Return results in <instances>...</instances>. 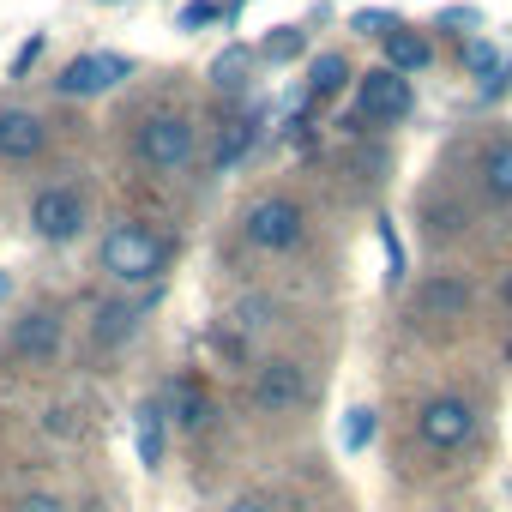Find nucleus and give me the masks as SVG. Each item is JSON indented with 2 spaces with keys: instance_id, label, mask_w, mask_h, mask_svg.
Listing matches in <instances>:
<instances>
[{
  "instance_id": "27",
  "label": "nucleus",
  "mask_w": 512,
  "mask_h": 512,
  "mask_svg": "<svg viewBox=\"0 0 512 512\" xmlns=\"http://www.w3.org/2000/svg\"><path fill=\"white\" fill-rule=\"evenodd\" d=\"M229 512H272L266 500H253V494H241V500H229Z\"/></svg>"
},
{
  "instance_id": "10",
  "label": "nucleus",
  "mask_w": 512,
  "mask_h": 512,
  "mask_svg": "<svg viewBox=\"0 0 512 512\" xmlns=\"http://www.w3.org/2000/svg\"><path fill=\"white\" fill-rule=\"evenodd\" d=\"M49 145V127L31 109H0V157L7 163H31Z\"/></svg>"
},
{
  "instance_id": "2",
  "label": "nucleus",
  "mask_w": 512,
  "mask_h": 512,
  "mask_svg": "<svg viewBox=\"0 0 512 512\" xmlns=\"http://www.w3.org/2000/svg\"><path fill=\"white\" fill-rule=\"evenodd\" d=\"M241 229H247V241H253V247L284 253V247H296V241H302V205H296V199H284V193H266V199H253V205H247Z\"/></svg>"
},
{
  "instance_id": "4",
  "label": "nucleus",
  "mask_w": 512,
  "mask_h": 512,
  "mask_svg": "<svg viewBox=\"0 0 512 512\" xmlns=\"http://www.w3.org/2000/svg\"><path fill=\"white\" fill-rule=\"evenodd\" d=\"M410 79L404 73H392V67H374L368 79H356V115H368V121H404L410 115Z\"/></svg>"
},
{
  "instance_id": "19",
  "label": "nucleus",
  "mask_w": 512,
  "mask_h": 512,
  "mask_svg": "<svg viewBox=\"0 0 512 512\" xmlns=\"http://www.w3.org/2000/svg\"><path fill=\"white\" fill-rule=\"evenodd\" d=\"M253 139H260V121H229V133H223V145H217V169H235Z\"/></svg>"
},
{
  "instance_id": "22",
  "label": "nucleus",
  "mask_w": 512,
  "mask_h": 512,
  "mask_svg": "<svg viewBox=\"0 0 512 512\" xmlns=\"http://www.w3.org/2000/svg\"><path fill=\"white\" fill-rule=\"evenodd\" d=\"M223 19V7L217 0H187L181 7V19H175V31H199V25H217Z\"/></svg>"
},
{
  "instance_id": "14",
  "label": "nucleus",
  "mask_w": 512,
  "mask_h": 512,
  "mask_svg": "<svg viewBox=\"0 0 512 512\" xmlns=\"http://www.w3.org/2000/svg\"><path fill=\"white\" fill-rule=\"evenodd\" d=\"M464 67L482 79V91H500V79H506L500 49H494V43H482V37H476V43H464Z\"/></svg>"
},
{
  "instance_id": "6",
  "label": "nucleus",
  "mask_w": 512,
  "mask_h": 512,
  "mask_svg": "<svg viewBox=\"0 0 512 512\" xmlns=\"http://www.w3.org/2000/svg\"><path fill=\"white\" fill-rule=\"evenodd\" d=\"M31 229H37L43 241H73V235L85 229V199H79V187H43V193L31 199Z\"/></svg>"
},
{
  "instance_id": "20",
  "label": "nucleus",
  "mask_w": 512,
  "mask_h": 512,
  "mask_svg": "<svg viewBox=\"0 0 512 512\" xmlns=\"http://www.w3.org/2000/svg\"><path fill=\"white\" fill-rule=\"evenodd\" d=\"M350 31H362V37H374V43H386V37L398 31V19H392L386 7H362V13L350 19Z\"/></svg>"
},
{
  "instance_id": "12",
  "label": "nucleus",
  "mask_w": 512,
  "mask_h": 512,
  "mask_svg": "<svg viewBox=\"0 0 512 512\" xmlns=\"http://www.w3.org/2000/svg\"><path fill=\"white\" fill-rule=\"evenodd\" d=\"M428 61H434V49H428V37H416V31H404V25H398V31L386 37V67H392V73H404V79H410V73H422Z\"/></svg>"
},
{
  "instance_id": "8",
  "label": "nucleus",
  "mask_w": 512,
  "mask_h": 512,
  "mask_svg": "<svg viewBox=\"0 0 512 512\" xmlns=\"http://www.w3.org/2000/svg\"><path fill=\"white\" fill-rule=\"evenodd\" d=\"M416 428H422V440H428L434 452H452V446H464V440H470L476 410H470L464 398H428V404H422V416H416Z\"/></svg>"
},
{
  "instance_id": "7",
  "label": "nucleus",
  "mask_w": 512,
  "mask_h": 512,
  "mask_svg": "<svg viewBox=\"0 0 512 512\" xmlns=\"http://www.w3.org/2000/svg\"><path fill=\"white\" fill-rule=\"evenodd\" d=\"M314 386H308V368L302 362H290V356H278V362H266L260 374H253V404L260 410H296L302 398H308Z\"/></svg>"
},
{
  "instance_id": "18",
  "label": "nucleus",
  "mask_w": 512,
  "mask_h": 512,
  "mask_svg": "<svg viewBox=\"0 0 512 512\" xmlns=\"http://www.w3.org/2000/svg\"><path fill=\"white\" fill-rule=\"evenodd\" d=\"M133 320H139V308H127V302H109V308H97V344H121L127 332H133Z\"/></svg>"
},
{
  "instance_id": "26",
  "label": "nucleus",
  "mask_w": 512,
  "mask_h": 512,
  "mask_svg": "<svg viewBox=\"0 0 512 512\" xmlns=\"http://www.w3.org/2000/svg\"><path fill=\"white\" fill-rule=\"evenodd\" d=\"M440 25H476V13H470V7H446Z\"/></svg>"
},
{
  "instance_id": "28",
  "label": "nucleus",
  "mask_w": 512,
  "mask_h": 512,
  "mask_svg": "<svg viewBox=\"0 0 512 512\" xmlns=\"http://www.w3.org/2000/svg\"><path fill=\"white\" fill-rule=\"evenodd\" d=\"M7 290H13V278H7V272H0V302H7Z\"/></svg>"
},
{
  "instance_id": "15",
  "label": "nucleus",
  "mask_w": 512,
  "mask_h": 512,
  "mask_svg": "<svg viewBox=\"0 0 512 512\" xmlns=\"http://www.w3.org/2000/svg\"><path fill=\"white\" fill-rule=\"evenodd\" d=\"M163 416H175L181 428H199V422H205V392H199L193 380H175V386H169V404H163Z\"/></svg>"
},
{
  "instance_id": "9",
  "label": "nucleus",
  "mask_w": 512,
  "mask_h": 512,
  "mask_svg": "<svg viewBox=\"0 0 512 512\" xmlns=\"http://www.w3.org/2000/svg\"><path fill=\"white\" fill-rule=\"evenodd\" d=\"M55 350H61V314L55 308H31L13 320V356L19 362L43 368V362H55Z\"/></svg>"
},
{
  "instance_id": "23",
  "label": "nucleus",
  "mask_w": 512,
  "mask_h": 512,
  "mask_svg": "<svg viewBox=\"0 0 512 512\" xmlns=\"http://www.w3.org/2000/svg\"><path fill=\"white\" fill-rule=\"evenodd\" d=\"M241 73H247V49H223L217 55V67H211V79L229 91V85H241Z\"/></svg>"
},
{
  "instance_id": "13",
  "label": "nucleus",
  "mask_w": 512,
  "mask_h": 512,
  "mask_svg": "<svg viewBox=\"0 0 512 512\" xmlns=\"http://www.w3.org/2000/svg\"><path fill=\"white\" fill-rule=\"evenodd\" d=\"M482 187L494 199H512V139H500V145L482 151Z\"/></svg>"
},
{
  "instance_id": "3",
  "label": "nucleus",
  "mask_w": 512,
  "mask_h": 512,
  "mask_svg": "<svg viewBox=\"0 0 512 512\" xmlns=\"http://www.w3.org/2000/svg\"><path fill=\"white\" fill-rule=\"evenodd\" d=\"M133 73V61L127 55H79V61H67L61 73H55V91L61 97H103V91H115L121 79Z\"/></svg>"
},
{
  "instance_id": "29",
  "label": "nucleus",
  "mask_w": 512,
  "mask_h": 512,
  "mask_svg": "<svg viewBox=\"0 0 512 512\" xmlns=\"http://www.w3.org/2000/svg\"><path fill=\"white\" fill-rule=\"evenodd\" d=\"M506 308H512V272H506Z\"/></svg>"
},
{
  "instance_id": "17",
  "label": "nucleus",
  "mask_w": 512,
  "mask_h": 512,
  "mask_svg": "<svg viewBox=\"0 0 512 512\" xmlns=\"http://www.w3.org/2000/svg\"><path fill=\"white\" fill-rule=\"evenodd\" d=\"M163 422H169L163 404H145V410H139V458H145L151 470L163 464Z\"/></svg>"
},
{
  "instance_id": "25",
  "label": "nucleus",
  "mask_w": 512,
  "mask_h": 512,
  "mask_svg": "<svg viewBox=\"0 0 512 512\" xmlns=\"http://www.w3.org/2000/svg\"><path fill=\"white\" fill-rule=\"evenodd\" d=\"M19 512H67V506H61L55 494H25V500H19Z\"/></svg>"
},
{
  "instance_id": "11",
  "label": "nucleus",
  "mask_w": 512,
  "mask_h": 512,
  "mask_svg": "<svg viewBox=\"0 0 512 512\" xmlns=\"http://www.w3.org/2000/svg\"><path fill=\"white\" fill-rule=\"evenodd\" d=\"M464 308H470V290H464V278H428L422 284V296H416V314L422 320H464Z\"/></svg>"
},
{
  "instance_id": "5",
  "label": "nucleus",
  "mask_w": 512,
  "mask_h": 512,
  "mask_svg": "<svg viewBox=\"0 0 512 512\" xmlns=\"http://www.w3.org/2000/svg\"><path fill=\"white\" fill-rule=\"evenodd\" d=\"M139 157L151 169H181L193 157V121L187 115H151L139 127Z\"/></svg>"
},
{
  "instance_id": "1",
  "label": "nucleus",
  "mask_w": 512,
  "mask_h": 512,
  "mask_svg": "<svg viewBox=\"0 0 512 512\" xmlns=\"http://www.w3.org/2000/svg\"><path fill=\"white\" fill-rule=\"evenodd\" d=\"M169 266V241L157 229H139V223H121L103 235V272L121 278V284H151L157 272Z\"/></svg>"
},
{
  "instance_id": "21",
  "label": "nucleus",
  "mask_w": 512,
  "mask_h": 512,
  "mask_svg": "<svg viewBox=\"0 0 512 512\" xmlns=\"http://www.w3.org/2000/svg\"><path fill=\"white\" fill-rule=\"evenodd\" d=\"M302 49H308V37H302V31H290V25H278V37H266V49H260V55H266V61H290V55H302Z\"/></svg>"
},
{
  "instance_id": "16",
  "label": "nucleus",
  "mask_w": 512,
  "mask_h": 512,
  "mask_svg": "<svg viewBox=\"0 0 512 512\" xmlns=\"http://www.w3.org/2000/svg\"><path fill=\"white\" fill-rule=\"evenodd\" d=\"M344 79H350L344 55H314V67H308V97H332V91H344Z\"/></svg>"
},
{
  "instance_id": "24",
  "label": "nucleus",
  "mask_w": 512,
  "mask_h": 512,
  "mask_svg": "<svg viewBox=\"0 0 512 512\" xmlns=\"http://www.w3.org/2000/svg\"><path fill=\"white\" fill-rule=\"evenodd\" d=\"M374 440V410H350V428H344V446L350 452H362Z\"/></svg>"
}]
</instances>
